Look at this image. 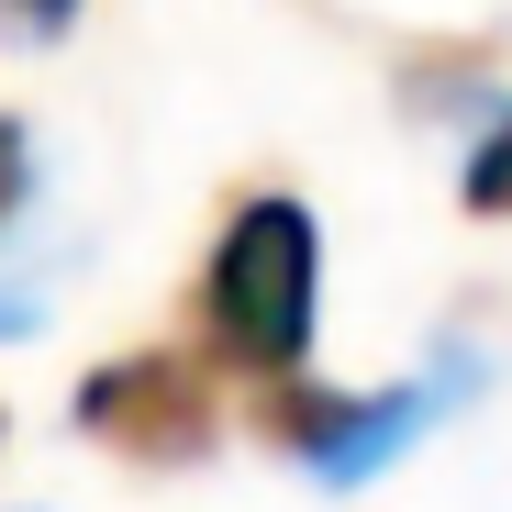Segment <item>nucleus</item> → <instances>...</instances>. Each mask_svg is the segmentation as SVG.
<instances>
[{"label":"nucleus","mask_w":512,"mask_h":512,"mask_svg":"<svg viewBox=\"0 0 512 512\" xmlns=\"http://www.w3.org/2000/svg\"><path fill=\"white\" fill-rule=\"evenodd\" d=\"M323 334V223L301 190H245L201 256V346L234 379H301Z\"/></svg>","instance_id":"f257e3e1"},{"label":"nucleus","mask_w":512,"mask_h":512,"mask_svg":"<svg viewBox=\"0 0 512 512\" xmlns=\"http://www.w3.org/2000/svg\"><path fill=\"white\" fill-rule=\"evenodd\" d=\"M479 390L468 357H435V368H412V379H379V390H334V379H268L256 390V435H268L279 457H301L323 490H357L379 468H401L435 423Z\"/></svg>","instance_id":"f03ea898"},{"label":"nucleus","mask_w":512,"mask_h":512,"mask_svg":"<svg viewBox=\"0 0 512 512\" xmlns=\"http://www.w3.org/2000/svg\"><path fill=\"white\" fill-rule=\"evenodd\" d=\"M78 435H101L112 457L134 468H190L212 435H223V401H212V357H179V346H134V357H101L78 379Z\"/></svg>","instance_id":"7ed1b4c3"},{"label":"nucleus","mask_w":512,"mask_h":512,"mask_svg":"<svg viewBox=\"0 0 512 512\" xmlns=\"http://www.w3.org/2000/svg\"><path fill=\"white\" fill-rule=\"evenodd\" d=\"M457 201H468L479 223H512V101H490V123L468 134V156H457Z\"/></svg>","instance_id":"20e7f679"},{"label":"nucleus","mask_w":512,"mask_h":512,"mask_svg":"<svg viewBox=\"0 0 512 512\" xmlns=\"http://www.w3.org/2000/svg\"><path fill=\"white\" fill-rule=\"evenodd\" d=\"M23 167H34V145H23V123H0V223L23 212Z\"/></svg>","instance_id":"39448f33"},{"label":"nucleus","mask_w":512,"mask_h":512,"mask_svg":"<svg viewBox=\"0 0 512 512\" xmlns=\"http://www.w3.org/2000/svg\"><path fill=\"white\" fill-rule=\"evenodd\" d=\"M12 12H23V23H34V34H56V23H67V12H78V0H12Z\"/></svg>","instance_id":"423d86ee"}]
</instances>
